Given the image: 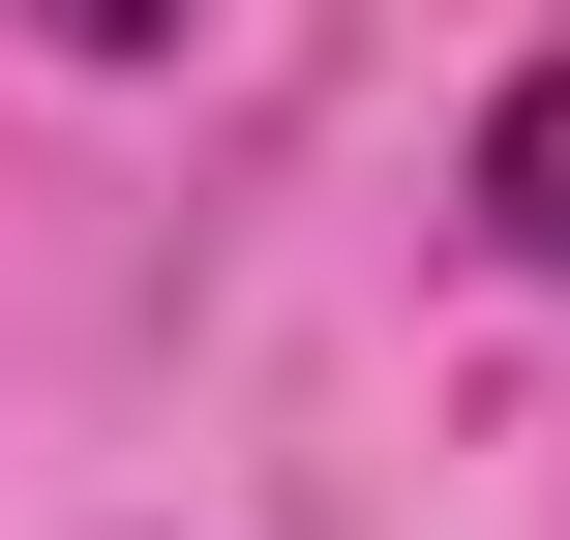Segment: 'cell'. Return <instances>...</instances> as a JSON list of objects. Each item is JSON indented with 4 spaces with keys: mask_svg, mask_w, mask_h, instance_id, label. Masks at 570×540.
<instances>
[{
    "mask_svg": "<svg viewBox=\"0 0 570 540\" xmlns=\"http://www.w3.org/2000/svg\"><path fill=\"white\" fill-rule=\"evenodd\" d=\"M481 240H511V271H570V60H511V90H481Z\"/></svg>",
    "mask_w": 570,
    "mask_h": 540,
    "instance_id": "obj_1",
    "label": "cell"
},
{
    "mask_svg": "<svg viewBox=\"0 0 570 540\" xmlns=\"http://www.w3.org/2000/svg\"><path fill=\"white\" fill-rule=\"evenodd\" d=\"M30 30H60V60H150V30H180V0H30Z\"/></svg>",
    "mask_w": 570,
    "mask_h": 540,
    "instance_id": "obj_2",
    "label": "cell"
}]
</instances>
